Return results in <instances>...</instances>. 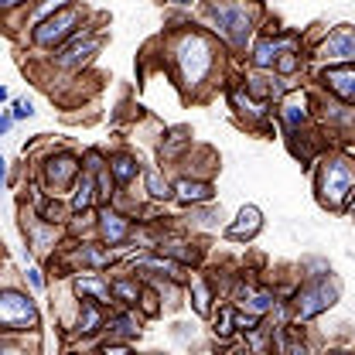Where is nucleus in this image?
<instances>
[{
  "instance_id": "1",
  "label": "nucleus",
  "mask_w": 355,
  "mask_h": 355,
  "mask_svg": "<svg viewBox=\"0 0 355 355\" xmlns=\"http://www.w3.org/2000/svg\"><path fill=\"white\" fill-rule=\"evenodd\" d=\"M338 294H342V284H338L335 277H318V280H311L308 287H301L297 297H294V318H297V321H308L314 314L328 311L338 301Z\"/></svg>"
},
{
  "instance_id": "2",
  "label": "nucleus",
  "mask_w": 355,
  "mask_h": 355,
  "mask_svg": "<svg viewBox=\"0 0 355 355\" xmlns=\"http://www.w3.org/2000/svg\"><path fill=\"white\" fill-rule=\"evenodd\" d=\"M352 188H355V168L349 161L335 157V161L324 164V171L318 178V195H321V202H324L328 209H338Z\"/></svg>"
},
{
  "instance_id": "3",
  "label": "nucleus",
  "mask_w": 355,
  "mask_h": 355,
  "mask_svg": "<svg viewBox=\"0 0 355 355\" xmlns=\"http://www.w3.org/2000/svg\"><path fill=\"white\" fill-rule=\"evenodd\" d=\"M178 65H181L184 83L188 86H198L205 79L209 65H212V48H209V42L198 38V35H188L184 42L178 44Z\"/></svg>"
},
{
  "instance_id": "4",
  "label": "nucleus",
  "mask_w": 355,
  "mask_h": 355,
  "mask_svg": "<svg viewBox=\"0 0 355 355\" xmlns=\"http://www.w3.org/2000/svg\"><path fill=\"white\" fill-rule=\"evenodd\" d=\"M0 321H3L7 331H24V328L38 324V311L31 304V297H24L17 291H3V297H0Z\"/></svg>"
},
{
  "instance_id": "5",
  "label": "nucleus",
  "mask_w": 355,
  "mask_h": 355,
  "mask_svg": "<svg viewBox=\"0 0 355 355\" xmlns=\"http://www.w3.org/2000/svg\"><path fill=\"white\" fill-rule=\"evenodd\" d=\"M212 17H216L219 31L236 44V48L246 44V38H250V14H246L243 3H216V7H212Z\"/></svg>"
},
{
  "instance_id": "6",
  "label": "nucleus",
  "mask_w": 355,
  "mask_h": 355,
  "mask_svg": "<svg viewBox=\"0 0 355 355\" xmlns=\"http://www.w3.org/2000/svg\"><path fill=\"white\" fill-rule=\"evenodd\" d=\"M79 24V14L76 10H65V14H58V17H48V21H42L38 24V31H35V42L38 44H55L62 42L72 28Z\"/></svg>"
},
{
  "instance_id": "7",
  "label": "nucleus",
  "mask_w": 355,
  "mask_h": 355,
  "mask_svg": "<svg viewBox=\"0 0 355 355\" xmlns=\"http://www.w3.org/2000/svg\"><path fill=\"white\" fill-rule=\"evenodd\" d=\"M321 58H324V62H345V58H355V31L338 28L328 42L321 44Z\"/></svg>"
},
{
  "instance_id": "8",
  "label": "nucleus",
  "mask_w": 355,
  "mask_h": 355,
  "mask_svg": "<svg viewBox=\"0 0 355 355\" xmlns=\"http://www.w3.org/2000/svg\"><path fill=\"white\" fill-rule=\"evenodd\" d=\"M99 232H103V239H106L110 246H116V243H123V239H127V232H130V222L123 219L120 212H110V209H103V212H99Z\"/></svg>"
},
{
  "instance_id": "9",
  "label": "nucleus",
  "mask_w": 355,
  "mask_h": 355,
  "mask_svg": "<svg viewBox=\"0 0 355 355\" xmlns=\"http://www.w3.org/2000/svg\"><path fill=\"white\" fill-rule=\"evenodd\" d=\"M287 51H294V38H266V42L257 44V51H253V62L266 69V65H273V62H280V55H287Z\"/></svg>"
},
{
  "instance_id": "10",
  "label": "nucleus",
  "mask_w": 355,
  "mask_h": 355,
  "mask_svg": "<svg viewBox=\"0 0 355 355\" xmlns=\"http://www.w3.org/2000/svg\"><path fill=\"white\" fill-rule=\"evenodd\" d=\"M260 225H263L260 209H257V205H246V209L239 212V219L229 225V236H232V239H250V236L260 232Z\"/></svg>"
},
{
  "instance_id": "11",
  "label": "nucleus",
  "mask_w": 355,
  "mask_h": 355,
  "mask_svg": "<svg viewBox=\"0 0 355 355\" xmlns=\"http://www.w3.org/2000/svg\"><path fill=\"white\" fill-rule=\"evenodd\" d=\"M324 83L331 92H338L342 99L355 103V69H328L324 72Z\"/></svg>"
},
{
  "instance_id": "12",
  "label": "nucleus",
  "mask_w": 355,
  "mask_h": 355,
  "mask_svg": "<svg viewBox=\"0 0 355 355\" xmlns=\"http://www.w3.org/2000/svg\"><path fill=\"white\" fill-rule=\"evenodd\" d=\"M284 123L291 127V130H297L304 120H308V96L304 92H291L287 99H284Z\"/></svg>"
},
{
  "instance_id": "13",
  "label": "nucleus",
  "mask_w": 355,
  "mask_h": 355,
  "mask_svg": "<svg viewBox=\"0 0 355 355\" xmlns=\"http://www.w3.org/2000/svg\"><path fill=\"white\" fill-rule=\"evenodd\" d=\"M96 48H99V38H86V42H76L72 48H69V51H65V55H62V58H58V62H62L65 69H76V65H83V62H86V58L92 55V51H96Z\"/></svg>"
},
{
  "instance_id": "14",
  "label": "nucleus",
  "mask_w": 355,
  "mask_h": 355,
  "mask_svg": "<svg viewBox=\"0 0 355 355\" xmlns=\"http://www.w3.org/2000/svg\"><path fill=\"white\" fill-rule=\"evenodd\" d=\"M178 198L181 202H209L212 188L205 181H178Z\"/></svg>"
},
{
  "instance_id": "15",
  "label": "nucleus",
  "mask_w": 355,
  "mask_h": 355,
  "mask_svg": "<svg viewBox=\"0 0 355 355\" xmlns=\"http://www.w3.org/2000/svg\"><path fill=\"white\" fill-rule=\"evenodd\" d=\"M92 195H96V181H92V175H83L79 188H76V198H72V209L76 212H86L89 205H92Z\"/></svg>"
},
{
  "instance_id": "16",
  "label": "nucleus",
  "mask_w": 355,
  "mask_h": 355,
  "mask_svg": "<svg viewBox=\"0 0 355 355\" xmlns=\"http://www.w3.org/2000/svg\"><path fill=\"white\" fill-rule=\"evenodd\" d=\"M72 175H76V161H72V157H58V161L48 164V178H51L55 184H65Z\"/></svg>"
},
{
  "instance_id": "17",
  "label": "nucleus",
  "mask_w": 355,
  "mask_h": 355,
  "mask_svg": "<svg viewBox=\"0 0 355 355\" xmlns=\"http://www.w3.org/2000/svg\"><path fill=\"white\" fill-rule=\"evenodd\" d=\"M76 291H79V294H92L99 304H103V301H110V291H106L99 280H92V277H79V280H76Z\"/></svg>"
},
{
  "instance_id": "18",
  "label": "nucleus",
  "mask_w": 355,
  "mask_h": 355,
  "mask_svg": "<svg viewBox=\"0 0 355 355\" xmlns=\"http://www.w3.org/2000/svg\"><path fill=\"white\" fill-rule=\"evenodd\" d=\"M243 297H246L243 304H246V311H250V314H263V311L270 308V304H273V297H270L266 291H260V294H253V291L246 287V291H243Z\"/></svg>"
},
{
  "instance_id": "19",
  "label": "nucleus",
  "mask_w": 355,
  "mask_h": 355,
  "mask_svg": "<svg viewBox=\"0 0 355 355\" xmlns=\"http://www.w3.org/2000/svg\"><path fill=\"white\" fill-rule=\"evenodd\" d=\"M147 191L154 195V198H168L171 195V188H168V181H161V171H147Z\"/></svg>"
},
{
  "instance_id": "20",
  "label": "nucleus",
  "mask_w": 355,
  "mask_h": 355,
  "mask_svg": "<svg viewBox=\"0 0 355 355\" xmlns=\"http://www.w3.org/2000/svg\"><path fill=\"white\" fill-rule=\"evenodd\" d=\"M110 331H116V335H137V331H140V321H137V318H130V314L113 318V321H110Z\"/></svg>"
},
{
  "instance_id": "21",
  "label": "nucleus",
  "mask_w": 355,
  "mask_h": 355,
  "mask_svg": "<svg viewBox=\"0 0 355 355\" xmlns=\"http://www.w3.org/2000/svg\"><path fill=\"white\" fill-rule=\"evenodd\" d=\"M113 175L120 178V181H130V178L137 175V164H133L130 157H116V161H113Z\"/></svg>"
},
{
  "instance_id": "22",
  "label": "nucleus",
  "mask_w": 355,
  "mask_h": 355,
  "mask_svg": "<svg viewBox=\"0 0 355 355\" xmlns=\"http://www.w3.org/2000/svg\"><path fill=\"white\" fill-rule=\"evenodd\" d=\"M96 324H99V311H96V304H86L83 318H79V328L83 331H96Z\"/></svg>"
},
{
  "instance_id": "23",
  "label": "nucleus",
  "mask_w": 355,
  "mask_h": 355,
  "mask_svg": "<svg viewBox=\"0 0 355 355\" xmlns=\"http://www.w3.org/2000/svg\"><path fill=\"white\" fill-rule=\"evenodd\" d=\"M191 287H195V308L205 314L209 311V291H205V284L202 280H191Z\"/></svg>"
},
{
  "instance_id": "24",
  "label": "nucleus",
  "mask_w": 355,
  "mask_h": 355,
  "mask_svg": "<svg viewBox=\"0 0 355 355\" xmlns=\"http://www.w3.org/2000/svg\"><path fill=\"white\" fill-rule=\"evenodd\" d=\"M232 324H236V314H232V311H222L219 324H216V335H222V338H225V335L232 331Z\"/></svg>"
},
{
  "instance_id": "25",
  "label": "nucleus",
  "mask_w": 355,
  "mask_h": 355,
  "mask_svg": "<svg viewBox=\"0 0 355 355\" xmlns=\"http://www.w3.org/2000/svg\"><path fill=\"white\" fill-rule=\"evenodd\" d=\"M65 3H69V0H44L42 7H38V21H44V17H51V14H55V10H62Z\"/></svg>"
},
{
  "instance_id": "26",
  "label": "nucleus",
  "mask_w": 355,
  "mask_h": 355,
  "mask_svg": "<svg viewBox=\"0 0 355 355\" xmlns=\"http://www.w3.org/2000/svg\"><path fill=\"white\" fill-rule=\"evenodd\" d=\"M113 291H116L120 297H127V301H137V287H133L130 280H120V284H113Z\"/></svg>"
},
{
  "instance_id": "27",
  "label": "nucleus",
  "mask_w": 355,
  "mask_h": 355,
  "mask_svg": "<svg viewBox=\"0 0 355 355\" xmlns=\"http://www.w3.org/2000/svg\"><path fill=\"white\" fill-rule=\"evenodd\" d=\"M257 321H260V314H239V318H236V328L253 331V328H257Z\"/></svg>"
},
{
  "instance_id": "28",
  "label": "nucleus",
  "mask_w": 355,
  "mask_h": 355,
  "mask_svg": "<svg viewBox=\"0 0 355 355\" xmlns=\"http://www.w3.org/2000/svg\"><path fill=\"white\" fill-rule=\"evenodd\" d=\"M277 65H280V72H294V69H297V58H294V51L280 55V62H277Z\"/></svg>"
},
{
  "instance_id": "29",
  "label": "nucleus",
  "mask_w": 355,
  "mask_h": 355,
  "mask_svg": "<svg viewBox=\"0 0 355 355\" xmlns=\"http://www.w3.org/2000/svg\"><path fill=\"white\" fill-rule=\"evenodd\" d=\"M83 260H86V263H106L110 257H106V253H99V250H83Z\"/></svg>"
},
{
  "instance_id": "30",
  "label": "nucleus",
  "mask_w": 355,
  "mask_h": 355,
  "mask_svg": "<svg viewBox=\"0 0 355 355\" xmlns=\"http://www.w3.org/2000/svg\"><path fill=\"white\" fill-rule=\"evenodd\" d=\"M14 113H17V116H31V103H28V99H21V103L14 106Z\"/></svg>"
},
{
  "instance_id": "31",
  "label": "nucleus",
  "mask_w": 355,
  "mask_h": 355,
  "mask_svg": "<svg viewBox=\"0 0 355 355\" xmlns=\"http://www.w3.org/2000/svg\"><path fill=\"white\" fill-rule=\"evenodd\" d=\"M103 355H130V352H127L123 345H106V352Z\"/></svg>"
},
{
  "instance_id": "32",
  "label": "nucleus",
  "mask_w": 355,
  "mask_h": 355,
  "mask_svg": "<svg viewBox=\"0 0 355 355\" xmlns=\"http://www.w3.org/2000/svg\"><path fill=\"white\" fill-rule=\"evenodd\" d=\"M28 280H31L35 287H42V277H38V270H28Z\"/></svg>"
},
{
  "instance_id": "33",
  "label": "nucleus",
  "mask_w": 355,
  "mask_h": 355,
  "mask_svg": "<svg viewBox=\"0 0 355 355\" xmlns=\"http://www.w3.org/2000/svg\"><path fill=\"white\" fill-rule=\"evenodd\" d=\"M287 352H291V355H308V352H304V345H291Z\"/></svg>"
},
{
  "instance_id": "34",
  "label": "nucleus",
  "mask_w": 355,
  "mask_h": 355,
  "mask_svg": "<svg viewBox=\"0 0 355 355\" xmlns=\"http://www.w3.org/2000/svg\"><path fill=\"white\" fill-rule=\"evenodd\" d=\"M17 3H21V0H3V7H17Z\"/></svg>"
},
{
  "instance_id": "35",
  "label": "nucleus",
  "mask_w": 355,
  "mask_h": 355,
  "mask_svg": "<svg viewBox=\"0 0 355 355\" xmlns=\"http://www.w3.org/2000/svg\"><path fill=\"white\" fill-rule=\"evenodd\" d=\"M175 3H191V0H175Z\"/></svg>"
},
{
  "instance_id": "36",
  "label": "nucleus",
  "mask_w": 355,
  "mask_h": 355,
  "mask_svg": "<svg viewBox=\"0 0 355 355\" xmlns=\"http://www.w3.org/2000/svg\"><path fill=\"white\" fill-rule=\"evenodd\" d=\"M328 355H345V352H328Z\"/></svg>"
},
{
  "instance_id": "37",
  "label": "nucleus",
  "mask_w": 355,
  "mask_h": 355,
  "mask_svg": "<svg viewBox=\"0 0 355 355\" xmlns=\"http://www.w3.org/2000/svg\"><path fill=\"white\" fill-rule=\"evenodd\" d=\"M352 216H355V202H352Z\"/></svg>"
}]
</instances>
